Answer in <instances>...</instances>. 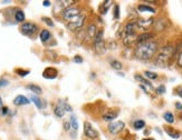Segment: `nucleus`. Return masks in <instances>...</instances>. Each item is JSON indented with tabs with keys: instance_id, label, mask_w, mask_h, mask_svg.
I'll return each mask as SVG.
<instances>
[{
	"instance_id": "4468645a",
	"label": "nucleus",
	"mask_w": 182,
	"mask_h": 140,
	"mask_svg": "<svg viewBox=\"0 0 182 140\" xmlns=\"http://www.w3.org/2000/svg\"><path fill=\"white\" fill-rule=\"evenodd\" d=\"M28 103H30V101L28 98H26L25 96H17L15 99H13V105L15 106H24V105H28Z\"/></svg>"
},
{
	"instance_id": "f257e3e1",
	"label": "nucleus",
	"mask_w": 182,
	"mask_h": 140,
	"mask_svg": "<svg viewBox=\"0 0 182 140\" xmlns=\"http://www.w3.org/2000/svg\"><path fill=\"white\" fill-rule=\"evenodd\" d=\"M158 51V42L154 40H149L145 42L139 43L134 50L135 58L140 60H149Z\"/></svg>"
},
{
	"instance_id": "f3484780",
	"label": "nucleus",
	"mask_w": 182,
	"mask_h": 140,
	"mask_svg": "<svg viewBox=\"0 0 182 140\" xmlns=\"http://www.w3.org/2000/svg\"><path fill=\"white\" fill-rule=\"evenodd\" d=\"M165 132H166L171 138H173V139H178V138H180V136H181V132H180V131H175L173 128H165Z\"/></svg>"
},
{
	"instance_id": "9b49d317",
	"label": "nucleus",
	"mask_w": 182,
	"mask_h": 140,
	"mask_svg": "<svg viewBox=\"0 0 182 140\" xmlns=\"http://www.w3.org/2000/svg\"><path fill=\"white\" fill-rule=\"evenodd\" d=\"M58 76V71L54 67H48L42 71V77L45 79H55Z\"/></svg>"
},
{
	"instance_id": "a211bd4d",
	"label": "nucleus",
	"mask_w": 182,
	"mask_h": 140,
	"mask_svg": "<svg viewBox=\"0 0 182 140\" xmlns=\"http://www.w3.org/2000/svg\"><path fill=\"white\" fill-rule=\"evenodd\" d=\"M39 38L42 42H47L48 40L51 39V32L48 30L44 29L40 31V35H39Z\"/></svg>"
},
{
	"instance_id": "f704fd0d",
	"label": "nucleus",
	"mask_w": 182,
	"mask_h": 140,
	"mask_svg": "<svg viewBox=\"0 0 182 140\" xmlns=\"http://www.w3.org/2000/svg\"><path fill=\"white\" fill-rule=\"evenodd\" d=\"M177 65L179 68H182V49L180 50L179 55H178V59H177Z\"/></svg>"
},
{
	"instance_id": "4be33fe9",
	"label": "nucleus",
	"mask_w": 182,
	"mask_h": 140,
	"mask_svg": "<svg viewBox=\"0 0 182 140\" xmlns=\"http://www.w3.org/2000/svg\"><path fill=\"white\" fill-rule=\"evenodd\" d=\"M27 89L32 91L34 93H36V95H40L41 92H42V90L39 86H37V85H28L27 86Z\"/></svg>"
},
{
	"instance_id": "4c0bfd02",
	"label": "nucleus",
	"mask_w": 182,
	"mask_h": 140,
	"mask_svg": "<svg viewBox=\"0 0 182 140\" xmlns=\"http://www.w3.org/2000/svg\"><path fill=\"white\" fill-rule=\"evenodd\" d=\"M63 126H64V130L65 131H69V129H71V122L68 120H65L63 122Z\"/></svg>"
},
{
	"instance_id": "473e14b6",
	"label": "nucleus",
	"mask_w": 182,
	"mask_h": 140,
	"mask_svg": "<svg viewBox=\"0 0 182 140\" xmlns=\"http://www.w3.org/2000/svg\"><path fill=\"white\" fill-rule=\"evenodd\" d=\"M165 86L164 85H161V86H159L158 88H156V93L158 95H163V93H165Z\"/></svg>"
},
{
	"instance_id": "a19ab883",
	"label": "nucleus",
	"mask_w": 182,
	"mask_h": 140,
	"mask_svg": "<svg viewBox=\"0 0 182 140\" xmlns=\"http://www.w3.org/2000/svg\"><path fill=\"white\" fill-rule=\"evenodd\" d=\"M8 111H9V108H8V107H3V108H2V112H1V116L8 115Z\"/></svg>"
},
{
	"instance_id": "dca6fc26",
	"label": "nucleus",
	"mask_w": 182,
	"mask_h": 140,
	"mask_svg": "<svg viewBox=\"0 0 182 140\" xmlns=\"http://www.w3.org/2000/svg\"><path fill=\"white\" fill-rule=\"evenodd\" d=\"M54 112H55V115L58 117V118H61V117H64V115H65V109H64V107H63V105H61V101L59 100L58 101V105L55 107V109H54Z\"/></svg>"
},
{
	"instance_id": "6ab92c4d",
	"label": "nucleus",
	"mask_w": 182,
	"mask_h": 140,
	"mask_svg": "<svg viewBox=\"0 0 182 140\" xmlns=\"http://www.w3.org/2000/svg\"><path fill=\"white\" fill-rule=\"evenodd\" d=\"M138 10L141 11V12H151V13H154V12H155V9L150 7V6H148V5H139Z\"/></svg>"
},
{
	"instance_id": "49530a36",
	"label": "nucleus",
	"mask_w": 182,
	"mask_h": 140,
	"mask_svg": "<svg viewBox=\"0 0 182 140\" xmlns=\"http://www.w3.org/2000/svg\"><path fill=\"white\" fill-rule=\"evenodd\" d=\"M180 118H181V120H182V115H181V116H180Z\"/></svg>"
},
{
	"instance_id": "2eb2a0df",
	"label": "nucleus",
	"mask_w": 182,
	"mask_h": 140,
	"mask_svg": "<svg viewBox=\"0 0 182 140\" xmlns=\"http://www.w3.org/2000/svg\"><path fill=\"white\" fill-rule=\"evenodd\" d=\"M152 37H153V35L150 33V32H143L140 36L136 37V42L139 45V43H142V42L149 41V40H152Z\"/></svg>"
},
{
	"instance_id": "20e7f679",
	"label": "nucleus",
	"mask_w": 182,
	"mask_h": 140,
	"mask_svg": "<svg viewBox=\"0 0 182 140\" xmlns=\"http://www.w3.org/2000/svg\"><path fill=\"white\" fill-rule=\"evenodd\" d=\"M82 15H83V13H82L81 9L77 8V7H69V8H67V9H64L63 12H61L63 19L68 21V23L75 21V20H77Z\"/></svg>"
},
{
	"instance_id": "a878e982",
	"label": "nucleus",
	"mask_w": 182,
	"mask_h": 140,
	"mask_svg": "<svg viewBox=\"0 0 182 140\" xmlns=\"http://www.w3.org/2000/svg\"><path fill=\"white\" fill-rule=\"evenodd\" d=\"M144 126H145V122H144V120H142V119L135 120V121L133 122V127H134V129H136V130H140L142 129V128H144Z\"/></svg>"
},
{
	"instance_id": "f03ea898",
	"label": "nucleus",
	"mask_w": 182,
	"mask_h": 140,
	"mask_svg": "<svg viewBox=\"0 0 182 140\" xmlns=\"http://www.w3.org/2000/svg\"><path fill=\"white\" fill-rule=\"evenodd\" d=\"M174 53V48L172 46H165L160 49L158 56H156V59H155V65L160 68H165L168 67L170 60H171L172 56Z\"/></svg>"
},
{
	"instance_id": "6e6552de",
	"label": "nucleus",
	"mask_w": 182,
	"mask_h": 140,
	"mask_svg": "<svg viewBox=\"0 0 182 140\" xmlns=\"http://www.w3.org/2000/svg\"><path fill=\"white\" fill-rule=\"evenodd\" d=\"M84 133L90 139H96V138H98V132L93 128V126L88 121L84 122Z\"/></svg>"
},
{
	"instance_id": "37998d69",
	"label": "nucleus",
	"mask_w": 182,
	"mask_h": 140,
	"mask_svg": "<svg viewBox=\"0 0 182 140\" xmlns=\"http://www.w3.org/2000/svg\"><path fill=\"white\" fill-rule=\"evenodd\" d=\"M5 106H3V102H2V99H1V97H0V115H1V112H2V108H3Z\"/></svg>"
},
{
	"instance_id": "0eeeda50",
	"label": "nucleus",
	"mask_w": 182,
	"mask_h": 140,
	"mask_svg": "<svg viewBox=\"0 0 182 140\" xmlns=\"http://www.w3.org/2000/svg\"><path fill=\"white\" fill-rule=\"evenodd\" d=\"M125 125L123 121H120V120H116V121H112L109 123L107 126V129L111 132L112 135H117L119 132H121L122 130L124 129Z\"/></svg>"
},
{
	"instance_id": "412c9836",
	"label": "nucleus",
	"mask_w": 182,
	"mask_h": 140,
	"mask_svg": "<svg viewBox=\"0 0 182 140\" xmlns=\"http://www.w3.org/2000/svg\"><path fill=\"white\" fill-rule=\"evenodd\" d=\"M111 1H104L103 3H102V6L100 7V12H101V15H105L106 12H107V10L110 8V6H111Z\"/></svg>"
},
{
	"instance_id": "e433bc0d",
	"label": "nucleus",
	"mask_w": 182,
	"mask_h": 140,
	"mask_svg": "<svg viewBox=\"0 0 182 140\" xmlns=\"http://www.w3.org/2000/svg\"><path fill=\"white\" fill-rule=\"evenodd\" d=\"M61 105H63V107H64V109L65 111H68V112H71L73 111V108H71V106L67 103V102H64V101H61Z\"/></svg>"
},
{
	"instance_id": "72a5a7b5",
	"label": "nucleus",
	"mask_w": 182,
	"mask_h": 140,
	"mask_svg": "<svg viewBox=\"0 0 182 140\" xmlns=\"http://www.w3.org/2000/svg\"><path fill=\"white\" fill-rule=\"evenodd\" d=\"M8 85H9V81H8V80L5 79V78H0V89L7 87Z\"/></svg>"
},
{
	"instance_id": "b1692460",
	"label": "nucleus",
	"mask_w": 182,
	"mask_h": 140,
	"mask_svg": "<svg viewBox=\"0 0 182 140\" xmlns=\"http://www.w3.org/2000/svg\"><path fill=\"white\" fill-rule=\"evenodd\" d=\"M15 19L17 22H22L25 20V13L22 10H17L15 13Z\"/></svg>"
},
{
	"instance_id": "ddd939ff",
	"label": "nucleus",
	"mask_w": 182,
	"mask_h": 140,
	"mask_svg": "<svg viewBox=\"0 0 182 140\" xmlns=\"http://www.w3.org/2000/svg\"><path fill=\"white\" fill-rule=\"evenodd\" d=\"M136 23H138V27L140 28V29H148L150 26H152V23H153V19L150 18V19H139L136 21Z\"/></svg>"
},
{
	"instance_id": "f8f14e48",
	"label": "nucleus",
	"mask_w": 182,
	"mask_h": 140,
	"mask_svg": "<svg viewBox=\"0 0 182 140\" xmlns=\"http://www.w3.org/2000/svg\"><path fill=\"white\" fill-rule=\"evenodd\" d=\"M96 33H97V28H96L95 23H91V25L87 27V30H86V36H87V38L91 40H94L95 37H96Z\"/></svg>"
},
{
	"instance_id": "c03bdc74",
	"label": "nucleus",
	"mask_w": 182,
	"mask_h": 140,
	"mask_svg": "<svg viewBox=\"0 0 182 140\" xmlns=\"http://www.w3.org/2000/svg\"><path fill=\"white\" fill-rule=\"evenodd\" d=\"M175 108H177V109H182V105L179 103V102H177V103H175Z\"/></svg>"
},
{
	"instance_id": "aec40b11",
	"label": "nucleus",
	"mask_w": 182,
	"mask_h": 140,
	"mask_svg": "<svg viewBox=\"0 0 182 140\" xmlns=\"http://www.w3.org/2000/svg\"><path fill=\"white\" fill-rule=\"evenodd\" d=\"M116 117H117V113L116 112H111V111H109V112L103 115V119L105 121H113Z\"/></svg>"
},
{
	"instance_id": "c9c22d12",
	"label": "nucleus",
	"mask_w": 182,
	"mask_h": 140,
	"mask_svg": "<svg viewBox=\"0 0 182 140\" xmlns=\"http://www.w3.org/2000/svg\"><path fill=\"white\" fill-rule=\"evenodd\" d=\"M41 20H42V21H45V22H46V25H48L49 27H54V22H53V20H51V18L42 17V18H41Z\"/></svg>"
},
{
	"instance_id": "c85d7f7f",
	"label": "nucleus",
	"mask_w": 182,
	"mask_h": 140,
	"mask_svg": "<svg viewBox=\"0 0 182 140\" xmlns=\"http://www.w3.org/2000/svg\"><path fill=\"white\" fill-rule=\"evenodd\" d=\"M163 118H164V120H165L168 123H173V122H174V116L172 115L171 112H164Z\"/></svg>"
},
{
	"instance_id": "1a4fd4ad",
	"label": "nucleus",
	"mask_w": 182,
	"mask_h": 140,
	"mask_svg": "<svg viewBox=\"0 0 182 140\" xmlns=\"http://www.w3.org/2000/svg\"><path fill=\"white\" fill-rule=\"evenodd\" d=\"M135 79L138 80V81H140L141 82V88L146 93H152L153 92V86H152V83L149 81V80H146L145 78H143L142 76H140V75H135Z\"/></svg>"
},
{
	"instance_id": "39448f33",
	"label": "nucleus",
	"mask_w": 182,
	"mask_h": 140,
	"mask_svg": "<svg viewBox=\"0 0 182 140\" xmlns=\"http://www.w3.org/2000/svg\"><path fill=\"white\" fill-rule=\"evenodd\" d=\"M94 50L97 55H103L105 52V43L103 39V30H98L94 39Z\"/></svg>"
},
{
	"instance_id": "ea45409f",
	"label": "nucleus",
	"mask_w": 182,
	"mask_h": 140,
	"mask_svg": "<svg viewBox=\"0 0 182 140\" xmlns=\"http://www.w3.org/2000/svg\"><path fill=\"white\" fill-rule=\"evenodd\" d=\"M174 92H175L179 97H181L182 98V87H178V88H175V89H174Z\"/></svg>"
},
{
	"instance_id": "79ce46f5",
	"label": "nucleus",
	"mask_w": 182,
	"mask_h": 140,
	"mask_svg": "<svg viewBox=\"0 0 182 140\" xmlns=\"http://www.w3.org/2000/svg\"><path fill=\"white\" fill-rule=\"evenodd\" d=\"M42 5H44V7H49L51 3V1H47V0H45V1H42Z\"/></svg>"
},
{
	"instance_id": "58836bf2",
	"label": "nucleus",
	"mask_w": 182,
	"mask_h": 140,
	"mask_svg": "<svg viewBox=\"0 0 182 140\" xmlns=\"http://www.w3.org/2000/svg\"><path fill=\"white\" fill-rule=\"evenodd\" d=\"M73 60H74L75 63H82V62H83V58H82L81 56H75Z\"/></svg>"
},
{
	"instance_id": "7ed1b4c3",
	"label": "nucleus",
	"mask_w": 182,
	"mask_h": 140,
	"mask_svg": "<svg viewBox=\"0 0 182 140\" xmlns=\"http://www.w3.org/2000/svg\"><path fill=\"white\" fill-rule=\"evenodd\" d=\"M138 29H139V27H138L136 21H131L124 27V29H123V43L125 46H131L134 42V40L136 39L135 33H136Z\"/></svg>"
},
{
	"instance_id": "5701e85b",
	"label": "nucleus",
	"mask_w": 182,
	"mask_h": 140,
	"mask_svg": "<svg viewBox=\"0 0 182 140\" xmlns=\"http://www.w3.org/2000/svg\"><path fill=\"white\" fill-rule=\"evenodd\" d=\"M69 122H71V126L73 127V130H74V131H77V130H78V122H77L76 116L71 115V118H69Z\"/></svg>"
},
{
	"instance_id": "393cba45",
	"label": "nucleus",
	"mask_w": 182,
	"mask_h": 140,
	"mask_svg": "<svg viewBox=\"0 0 182 140\" xmlns=\"http://www.w3.org/2000/svg\"><path fill=\"white\" fill-rule=\"evenodd\" d=\"M110 63H111V67L114 70H121L122 68H123L122 62H120L119 60H111Z\"/></svg>"
},
{
	"instance_id": "bb28decb",
	"label": "nucleus",
	"mask_w": 182,
	"mask_h": 140,
	"mask_svg": "<svg viewBox=\"0 0 182 140\" xmlns=\"http://www.w3.org/2000/svg\"><path fill=\"white\" fill-rule=\"evenodd\" d=\"M57 3H58L59 7H63V8L67 9V8H69L71 5L75 3V1H73V0H66V1H57Z\"/></svg>"
},
{
	"instance_id": "a18cd8bd",
	"label": "nucleus",
	"mask_w": 182,
	"mask_h": 140,
	"mask_svg": "<svg viewBox=\"0 0 182 140\" xmlns=\"http://www.w3.org/2000/svg\"><path fill=\"white\" fill-rule=\"evenodd\" d=\"M143 140H154V139H152V138H145V139H143Z\"/></svg>"
},
{
	"instance_id": "9d476101",
	"label": "nucleus",
	"mask_w": 182,
	"mask_h": 140,
	"mask_svg": "<svg viewBox=\"0 0 182 140\" xmlns=\"http://www.w3.org/2000/svg\"><path fill=\"white\" fill-rule=\"evenodd\" d=\"M84 21H85V15L83 13L77 20H75V21H73V22H69V23L67 25V27H68V29L71 30V31H75V30L80 29V28L83 27Z\"/></svg>"
},
{
	"instance_id": "cd10ccee",
	"label": "nucleus",
	"mask_w": 182,
	"mask_h": 140,
	"mask_svg": "<svg viewBox=\"0 0 182 140\" xmlns=\"http://www.w3.org/2000/svg\"><path fill=\"white\" fill-rule=\"evenodd\" d=\"M30 100L35 103V106L38 108V109H41L42 108V103H41V100L37 97V96H31Z\"/></svg>"
},
{
	"instance_id": "7c9ffc66",
	"label": "nucleus",
	"mask_w": 182,
	"mask_h": 140,
	"mask_svg": "<svg viewBox=\"0 0 182 140\" xmlns=\"http://www.w3.org/2000/svg\"><path fill=\"white\" fill-rule=\"evenodd\" d=\"M16 73L20 77H26L28 73H29V70H22V69H17L16 70Z\"/></svg>"
},
{
	"instance_id": "c756f323",
	"label": "nucleus",
	"mask_w": 182,
	"mask_h": 140,
	"mask_svg": "<svg viewBox=\"0 0 182 140\" xmlns=\"http://www.w3.org/2000/svg\"><path fill=\"white\" fill-rule=\"evenodd\" d=\"M144 76L150 80H155L158 78V73L152 72V71H145V72H144Z\"/></svg>"
},
{
	"instance_id": "2f4dec72",
	"label": "nucleus",
	"mask_w": 182,
	"mask_h": 140,
	"mask_svg": "<svg viewBox=\"0 0 182 140\" xmlns=\"http://www.w3.org/2000/svg\"><path fill=\"white\" fill-rule=\"evenodd\" d=\"M120 17V7L119 5H115L114 6V19H119Z\"/></svg>"
},
{
	"instance_id": "423d86ee",
	"label": "nucleus",
	"mask_w": 182,
	"mask_h": 140,
	"mask_svg": "<svg viewBox=\"0 0 182 140\" xmlns=\"http://www.w3.org/2000/svg\"><path fill=\"white\" fill-rule=\"evenodd\" d=\"M20 30H21V33H22V35L28 36V37H31V36H34V35L37 32L38 27H37L35 23H32V22H25V23L21 25Z\"/></svg>"
}]
</instances>
